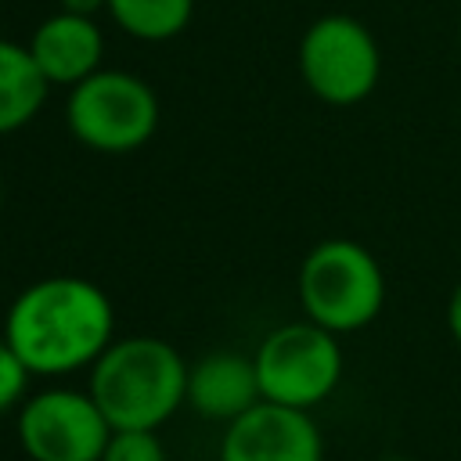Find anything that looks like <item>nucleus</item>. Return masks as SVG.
I'll return each instance as SVG.
<instances>
[{"label": "nucleus", "instance_id": "f3484780", "mask_svg": "<svg viewBox=\"0 0 461 461\" xmlns=\"http://www.w3.org/2000/svg\"><path fill=\"white\" fill-rule=\"evenodd\" d=\"M457 40H461V22H457Z\"/></svg>", "mask_w": 461, "mask_h": 461}, {"label": "nucleus", "instance_id": "dca6fc26", "mask_svg": "<svg viewBox=\"0 0 461 461\" xmlns=\"http://www.w3.org/2000/svg\"><path fill=\"white\" fill-rule=\"evenodd\" d=\"M58 4H61V11L86 14V18H94L97 11H108V0H58Z\"/></svg>", "mask_w": 461, "mask_h": 461}, {"label": "nucleus", "instance_id": "7ed1b4c3", "mask_svg": "<svg viewBox=\"0 0 461 461\" xmlns=\"http://www.w3.org/2000/svg\"><path fill=\"white\" fill-rule=\"evenodd\" d=\"M299 303L313 324L335 335L360 331L385 303V274L360 241L328 238L299 267Z\"/></svg>", "mask_w": 461, "mask_h": 461}, {"label": "nucleus", "instance_id": "1a4fd4ad", "mask_svg": "<svg viewBox=\"0 0 461 461\" xmlns=\"http://www.w3.org/2000/svg\"><path fill=\"white\" fill-rule=\"evenodd\" d=\"M29 50L50 86H76L79 79L101 68L104 36L94 18L58 11L36 25Z\"/></svg>", "mask_w": 461, "mask_h": 461}, {"label": "nucleus", "instance_id": "423d86ee", "mask_svg": "<svg viewBox=\"0 0 461 461\" xmlns=\"http://www.w3.org/2000/svg\"><path fill=\"white\" fill-rule=\"evenodd\" d=\"M299 76L331 108L360 104L382 76V54L367 25L349 14L317 18L299 40Z\"/></svg>", "mask_w": 461, "mask_h": 461}, {"label": "nucleus", "instance_id": "ddd939ff", "mask_svg": "<svg viewBox=\"0 0 461 461\" xmlns=\"http://www.w3.org/2000/svg\"><path fill=\"white\" fill-rule=\"evenodd\" d=\"M101 461H166V447L155 429H112Z\"/></svg>", "mask_w": 461, "mask_h": 461}, {"label": "nucleus", "instance_id": "39448f33", "mask_svg": "<svg viewBox=\"0 0 461 461\" xmlns=\"http://www.w3.org/2000/svg\"><path fill=\"white\" fill-rule=\"evenodd\" d=\"M252 357L263 400L299 411H310L328 400L342 378L339 335L313 324L310 317L274 328Z\"/></svg>", "mask_w": 461, "mask_h": 461}, {"label": "nucleus", "instance_id": "0eeeda50", "mask_svg": "<svg viewBox=\"0 0 461 461\" xmlns=\"http://www.w3.org/2000/svg\"><path fill=\"white\" fill-rule=\"evenodd\" d=\"M14 432L32 461H101L112 439L104 411L79 389H43L25 396Z\"/></svg>", "mask_w": 461, "mask_h": 461}, {"label": "nucleus", "instance_id": "4468645a", "mask_svg": "<svg viewBox=\"0 0 461 461\" xmlns=\"http://www.w3.org/2000/svg\"><path fill=\"white\" fill-rule=\"evenodd\" d=\"M32 371L25 367V360L11 349L7 339H0V414L25 403V389H29Z\"/></svg>", "mask_w": 461, "mask_h": 461}, {"label": "nucleus", "instance_id": "9b49d317", "mask_svg": "<svg viewBox=\"0 0 461 461\" xmlns=\"http://www.w3.org/2000/svg\"><path fill=\"white\" fill-rule=\"evenodd\" d=\"M47 76L40 72L29 43L0 40V133L22 130L47 101Z\"/></svg>", "mask_w": 461, "mask_h": 461}, {"label": "nucleus", "instance_id": "20e7f679", "mask_svg": "<svg viewBox=\"0 0 461 461\" xmlns=\"http://www.w3.org/2000/svg\"><path fill=\"white\" fill-rule=\"evenodd\" d=\"M65 122L72 137L94 151H133L158 130V97L133 72L97 68L68 86Z\"/></svg>", "mask_w": 461, "mask_h": 461}, {"label": "nucleus", "instance_id": "9d476101", "mask_svg": "<svg viewBox=\"0 0 461 461\" xmlns=\"http://www.w3.org/2000/svg\"><path fill=\"white\" fill-rule=\"evenodd\" d=\"M263 400L256 357L238 349H216L187 367V403L212 421H234Z\"/></svg>", "mask_w": 461, "mask_h": 461}, {"label": "nucleus", "instance_id": "f257e3e1", "mask_svg": "<svg viewBox=\"0 0 461 461\" xmlns=\"http://www.w3.org/2000/svg\"><path fill=\"white\" fill-rule=\"evenodd\" d=\"M115 331L112 299L86 277H40L14 295L4 317V339L32 375H72L90 367Z\"/></svg>", "mask_w": 461, "mask_h": 461}, {"label": "nucleus", "instance_id": "6e6552de", "mask_svg": "<svg viewBox=\"0 0 461 461\" xmlns=\"http://www.w3.org/2000/svg\"><path fill=\"white\" fill-rule=\"evenodd\" d=\"M220 461H324V439L306 411L259 400L227 421Z\"/></svg>", "mask_w": 461, "mask_h": 461}, {"label": "nucleus", "instance_id": "f03ea898", "mask_svg": "<svg viewBox=\"0 0 461 461\" xmlns=\"http://www.w3.org/2000/svg\"><path fill=\"white\" fill-rule=\"evenodd\" d=\"M112 429H158L187 403V364L155 335L112 339L90 364V389Z\"/></svg>", "mask_w": 461, "mask_h": 461}, {"label": "nucleus", "instance_id": "2eb2a0df", "mask_svg": "<svg viewBox=\"0 0 461 461\" xmlns=\"http://www.w3.org/2000/svg\"><path fill=\"white\" fill-rule=\"evenodd\" d=\"M447 328H450V335H454L457 346H461V281L454 285V295H450V303H447Z\"/></svg>", "mask_w": 461, "mask_h": 461}, {"label": "nucleus", "instance_id": "f8f14e48", "mask_svg": "<svg viewBox=\"0 0 461 461\" xmlns=\"http://www.w3.org/2000/svg\"><path fill=\"white\" fill-rule=\"evenodd\" d=\"M194 0H108V14L115 25L137 40L162 43L187 29Z\"/></svg>", "mask_w": 461, "mask_h": 461}]
</instances>
